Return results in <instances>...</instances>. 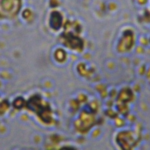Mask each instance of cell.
<instances>
[{"mask_svg": "<svg viewBox=\"0 0 150 150\" xmlns=\"http://www.w3.org/2000/svg\"><path fill=\"white\" fill-rule=\"evenodd\" d=\"M20 6V0H0V16H13L19 11Z\"/></svg>", "mask_w": 150, "mask_h": 150, "instance_id": "obj_1", "label": "cell"}]
</instances>
